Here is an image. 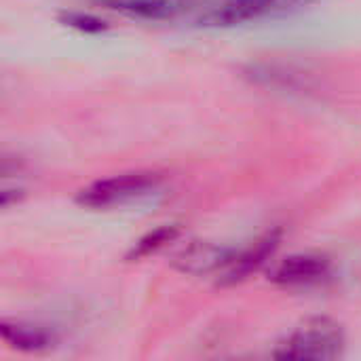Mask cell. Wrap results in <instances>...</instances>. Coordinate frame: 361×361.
<instances>
[{"label":"cell","instance_id":"obj_1","mask_svg":"<svg viewBox=\"0 0 361 361\" xmlns=\"http://www.w3.org/2000/svg\"><path fill=\"white\" fill-rule=\"evenodd\" d=\"M315 0H207L197 8V23L233 27L250 21L277 19L309 8Z\"/></svg>","mask_w":361,"mask_h":361},{"label":"cell","instance_id":"obj_2","mask_svg":"<svg viewBox=\"0 0 361 361\" xmlns=\"http://www.w3.org/2000/svg\"><path fill=\"white\" fill-rule=\"evenodd\" d=\"M345 351V332L343 328L328 319L315 317L296 328L286 341L273 351L279 360H338Z\"/></svg>","mask_w":361,"mask_h":361},{"label":"cell","instance_id":"obj_3","mask_svg":"<svg viewBox=\"0 0 361 361\" xmlns=\"http://www.w3.org/2000/svg\"><path fill=\"white\" fill-rule=\"evenodd\" d=\"M161 186H163V176L152 171L121 173L89 184L78 192L76 203L89 209H110V207H121L146 199L154 195Z\"/></svg>","mask_w":361,"mask_h":361},{"label":"cell","instance_id":"obj_4","mask_svg":"<svg viewBox=\"0 0 361 361\" xmlns=\"http://www.w3.org/2000/svg\"><path fill=\"white\" fill-rule=\"evenodd\" d=\"M332 275V262L322 254H294L281 260L273 273L271 281L281 288H311L324 283Z\"/></svg>","mask_w":361,"mask_h":361},{"label":"cell","instance_id":"obj_5","mask_svg":"<svg viewBox=\"0 0 361 361\" xmlns=\"http://www.w3.org/2000/svg\"><path fill=\"white\" fill-rule=\"evenodd\" d=\"M99 6L137 21H173L192 15L199 8L197 0H95Z\"/></svg>","mask_w":361,"mask_h":361},{"label":"cell","instance_id":"obj_6","mask_svg":"<svg viewBox=\"0 0 361 361\" xmlns=\"http://www.w3.org/2000/svg\"><path fill=\"white\" fill-rule=\"evenodd\" d=\"M279 245V233H267L262 239H258L256 243L247 245L245 250H233L228 264L224 267V271L218 277V283L222 286H235L243 279H247L254 271H258L269 256L277 250Z\"/></svg>","mask_w":361,"mask_h":361},{"label":"cell","instance_id":"obj_7","mask_svg":"<svg viewBox=\"0 0 361 361\" xmlns=\"http://www.w3.org/2000/svg\"><path fill=\"white\" fill-rule=\"evenodd\" d=\"M0 332L4 343H8L13 349L19 351H44L53 345V336L42 330V328H34V326H25V324H11V322H2L0 324Z\"/></svg>","mask_w":361,"mask_h":361},{"label":"cell","instance_id":"obj_8","mask_svg":"<svg viewBox=\"0 0 361 361\" xmlns=\"http://www.w3.org/2000/svg\"><path fill=\"white\" fill-rule=\"evenodd\" d=\"M178 237V228L176 226H161L152 233H148L146 237H142L135 247L131 250L129 258H144L148 254H154L157 250H161L163 245H167L169 241H173Z\"/></svg>","mask_w":361,"mask_h":361},{"label":"cell","instance_id":"obj_9","mask_svg":"<svg viewBox=\"0 0 361 361\" xmlns=\"http://www.w3.org/2000/svg\"><path fill=\"white\" fill-rule=\"evenodd\" d=\"M61 23L68 27H74L82 34H99L106 32L108 25L106 21H102L99 17L91 15V13H82V11H68L61 15Z\"/></svg>","mask_w":361,"mask_h":361}]
</instances>
